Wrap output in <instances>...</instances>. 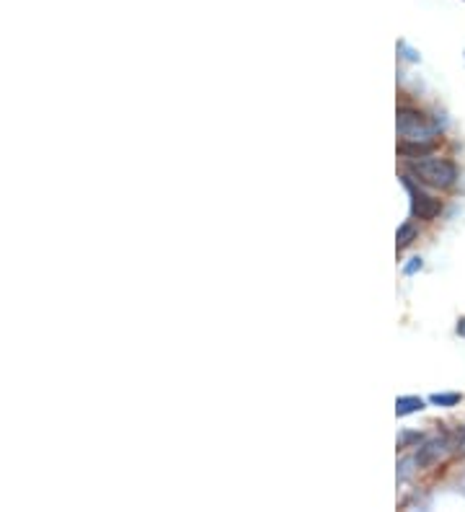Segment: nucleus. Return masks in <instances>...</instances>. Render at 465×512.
I'll return each mask as SVG.
<instances>
[{
    "instance_id": "1",
    "label": "nucleus",
    "mask_w": 465,
    "mask_h": 512,
    "mask_svg": "<svg viewBox=\"0 0 465 512\" xmlns=\"http://www.w3.org/2000/svg\"><path fill=\"white\" fill-rule=\"evenodd\" d=\"M409 171H411L413 176L419 179V182H426L432 184V186H453L455 179H457V169H455V163H450V160L444 158H419L416 163H411L409 166Z\"/></svg>"
},
{
    "instance_id": "2",
    "label": "nucleus",
    "mask_w": 465,
    "mask_h": 512,
    "mask_svg": "<svg viewBox=\"0 0 465 512\" xmlns=\"http://www.w3.org/2000/svg\"><path fill=\"white\" fill-rule=\"evenodd\" d=\"M396 127L406 140H413V142H432L434 138V127L426 122L424 114L413 111V109H398V117H396Z\"/></svg>"
},
{
    "instance_id": "3",
    "label": "nucleus",
    "mask_w": 465,
    "mask_h": 512,
    "mask_svg": "<svg viewBox=\"0 0 465 512\" xmlns=\"http://www.w3.org/2000/svg\"><path fill=\"white\" fill-rule=\"evenodd\" d=\"M403 186H406L409 194H411V215L413 217H419V220H434L437 215L442 213L440 200H434V197H429L426 192H422V189L411 182V176L403 179Z\"/></svg>"
},
{
    "instance_id": "4",
    "label": "nucleus",
    "mask_w": 465,
    "mask_h": 512,
    "mask_svg": "<svg viewBox=\"0 0 465 512\" xmlns=\"http://www.w3.org/2000/svg\"><path fill=\"white\" fill-rule=\"evenodd\" d=\"M447 450H450V438L447 435L424 442V448H419V453H416V466H432V463L442 458Z\"/></svg>"
},
{
    "instance_id": "5",
    "label": "nucleus",
    "mask_w": 465,
    "mask_h": 512,
    "mask_svg": "<svg viewBox=\"0 0 465 512\" xmlns=\"http://www.w3.org/2000/svg\"><path fill=\"white\" fill-rule=\"evenodd\" d=\"M424 409V401L419 396H401L396 401V414L398 416H406V414H413V412H422Z\"/></svg>"
},
{
    "instance_id": "6",
    "label": "nucleus",
    "mask_w": 465,
    "mask_h": 512,
    "mask_svg": "<svg viewBox=\"0 0 465 512\" xmlns=\"http://www.w3.org/2000/svg\"><path fill=\"white\" fill-rule=\"evenodd\" d=\"M434 142H413V140H406L401 148H398V153L401 156H413V158H424L426 153H432Z\"/></svg>"
},
{
    "instance_id": "7",
    "label": "nucleus",
    "mask_w": 465,
    "mask_h": 512,
    "mask_svg": "<svg viewBox=\"0 0 465 512\" xmlns=\"http://www.w3.org/2000/svg\"><path fill=\"white\" fill-rule=\"evenodd\" d=\"M416 238V225L413 223H403L401 228H398V233H396V244H398V248H403V246H409Z\"/></svg>"
},
{
    "instance_id": "8",
    "label": "nucleus",
    "mask_w": 465,
    "mask_h": 512,
    "mask_svg": "<svg viewBox=\"0 0 465 512\" xmlns=\"http://www.w3.org/2000/svg\"><path fill=\"white\" fill-rule=\"evenodd\" d=\"M429 401L437 406H455L460 404V394H434Z\"/></svg>"
},
{
    "instance_id": "9",
    "label": "nucleus",
    "mask_w": 465,
    "mask_h": 512,
    "mask_svg": "<svg viewBox=\"0 0 465 512\" xmlns=\"http://www.w3.org/2000/svg\"><path fill=\"white\" fill-rule=\"evenodd\" d=\"M416 463V458H403L401 466H398V481H406L411 476V466Z\"/></svg>"
},
{
    "instance_id": "10",
    "label": "nucleus",
    "mask_w": 465,
    "mask_h": 512,
    "mask_svg": "<svg viewBox=\"0 0 465 512\" xmlns=\"http://www.w3.org/2000/svg\"><path fill=\"white\" fill-rule=\"evenodd\" d=\"M419 269H422V259L413 256V259H409V264L403 267V275H413V272H419Z\"/></svg>"
},
{
    "instance_id": "11",
    "label": "nucleus",
    "mask_w": 465,
    "mask_h": 512,
    "mask_svg": "<svg viewBox=\"0 0 465 512\" xmlns=\"http://www.w3.org/2000/svg\"><path fill=\"white\" fill-rule=\"evenodd\" d=\"M422 435H403L401 438V445H406V442H422Z\"/></svg>"
},
{
    "instance_id": "12",
    "label": "nucleus",
    "mask_w": 465,
    "mask_h": 512,
    "mask_svg": "<svg viewBox=\"0 0 465 512\" xmlns=\"http://www.w3.org/2000/svg\"><path fill=\"white\" fill-rule=\"evenodd\" d=\"M457 448H460V450H465V429H463V432H460V435H457Z\"/></svg>"
},
{
    "instance_id": "13",
    "label": "nucleus",
    "mask_w": 465,
    "mask_h": 512,
    "mask_svg": "<svg viewBox=\"0 0 465 512\" xmlns=\"http://www.w3.org/2000/svg\"><path fill=\"white\" fill-rule=\"evenodd\" d=\"M457 334H460V337H465V319L457 321Z\"/></svg>"
}]
</instances>
